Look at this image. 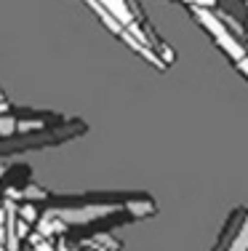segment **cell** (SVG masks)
<instances>
[{"instance_id":"1","label":"cell","mask_w":248,"mask_h":251,"mask_svg":"<svg viewBox=\"0 0 248 251\" xmlns=\"http://www.w3.org/2000/svg\"><path fill=\"white\" fill-rule=\"evenodd\" d=\"M195 16H198V22H200V25H203V27L208 29V32L214 35V38H216V43H219L222 49L227 51V56L232 59V62L238 64V67H240V70H243V73L248 75V56H246V51L238 46L235 35H229V29L224 27L222 22L216 19V16H211L205 8H195Z\"/></svg>"},{"instance_id":"5","label":"cell","mask_w":248,"mask_h":251,"mask_svg":"<svg viewBox=\"0 0 248 251\" xmlns=\"http://www.w3.org/2000/svg\"><path fill=\"white\" fill-rule=\"evenodd\" d=\"M27 251H35V249H27Z\"/></svg>"},{"instance_id":"4","label":"cell","mask_w":248,"mask_h":251,"mask_svg":"<svg viewBox=\"0 0 248 251\" xmlns=\"http://www.w3.org/2000/svg\"><path fill=\"white\" fill-rule=\"evenodd\" d=\"M0 104H3V91H0Z\"/></svg>"},{"instance_id":"3","label":"cell","mask_w":248,"mask_h":251,"mask_svg":"<svg viewBox=\"0 0 248 251\" xmlns=\"http://www.w3.org/2000/svg\"><path fill=\"white\" fill-rule=\"evenodd\" d=\"M0 251H5V243L3 241H0Z\"/></svg>"},{"instance_id":"2","label":"cell","mask_w":248,"mask_h":251,"mask_svg":"<svg viewBox=\"0 0 248 251\" xmlns=\"http://www.w3.org/2000/svg\"><path fill=\"white\" fill-rule=\"evenodd\" d=\"M93 3H99V5H102V8L112 16V19L120 22V25L126 27L128 32H131L134 38L139 40V43H144V35L136 29V22H134V14H131V8H128L126 0H93Z\"/></svg>"}]
</instances>
